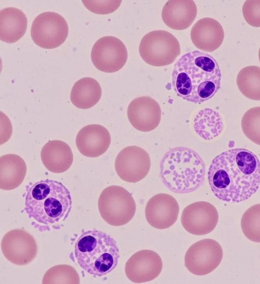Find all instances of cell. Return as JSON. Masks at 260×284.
Instances as JSON below:
<instances>
[{
  "instance_id": "f1b7e54d",
  "label": "cell",
  "mask_w": 260,
  "mask_h": 284,
  "mask_svg": "<svg viewBox=\"0 0 260 284\" xmlns=\"http://www.w3.org/2000/svg\"><path fill=\"white\" fill-rule=\"evenodd\" d=\"M242 13L250 25L260 27V0H247L242 7Z\"/></svg>"
},
{
  "instance_id": "3957f363",
  "label": "cell",
  "mask_w": 260,
  "mask_h": 284,
  "mask_svg": "<svg viewBox=\"0 0 260 284\" xmlns=\"http://www.w3.org/2000/svg\"><path fill=\"white\" fill-rule=\"evenodd\" d=\"M160 169L164 184L175 193L194 191L204 180L205 163L197 152L188 148L169 150L161 160Z\"/></svg>"
},
{
  "instance_id": "4dcf8cb0",
  "label": "cell",
  "mask_w": 260,
  "mask_h": 284,
  "mask_svg": "<svg viewBox=\"0 0 260 284\" xmlns=\"http://www.w3.org/2000/svg\"><path fill=\"white\" fill-rule=\"evenodd\" d=\"M258 58H259V62H260V48H259V51H258Z\"/></svg>"
},
{
  "instance_id": "277c9868",
  "label": "cell",
  "mask_w": 260,
  "mask_h": 284,
  "mask_svg": "<svg viewBox=\"0 0 260 284\" xmlns=\"http://www.w3.org/2000/svg\"><path fill=\"white\" fill-rule=\"evenodd\" d=\"M25 205L29 218L49 224L66 220L72 200L69 190L61 183L46 179L27 188Z\"/></svg>"
},
{
  "instance_id": "d4e9b609",
  "label": "cell",
  "mask_w": 260,
  "mask_h": 284,
  "mask_svg": "<svg viewBox=\"0 0 260 284\" xmlns=\"http://www.w3.org/2000/svg\"><path fill=\"white\" fill-rule=\"evenodd\" d=\"M237 84L246 97L260 101V67L249 66L242 69L237 76Z\"/></svg>"
},
{
  "instance_id": "9a60e30c",
  "label": "cell",
  "mask_w": 260,
  "mask_h": 284,
  "mask_svg": "<svg viewBox=\"0 0 260 284\" xmlns=\"http://www.w3.org/2000/svg\"><path fill=\"white\" fill-rule=\"evenodd\" d=\"M179 206L176 199L170 194H157L149 199L145 207L148 223L157 229L170 228L177 221Z\"/></svg>"
},
{
  "instance_id": "7c38bea8",
  "label": "cell",
  "mask_w": 260,
  "mask_h": 284,
  "mask_svg": "<svg viewBox=\"0 0 260 284\" xmlns=\"http://www.w3.org/2000/svg\"><path fill=\"white\" fill-rule=\"evenodd\" d=\"M1 249L5 258L11 263L24 265L36 257L38 246L34 238L22 229H14L3 237Z\"/></svg>"
},
{
  "instance_id": "8992f818",
  "label": "cell",
  "mask_w": 260,
  "mask_h": 284,
  "mask_svg": "<svg viewBox=\"0 0 260 284\" xmlns=\"http://www.w3.org/2000/svg\"><path fill=\"white\" fill-rule=\"evenodd\" d=\"M98 208L103 219L113 226L123 225L133 218L136 205L132 195L118 185L107 187L101 193Z\"/></svg>"
},
{
  "instance_id": "e0dca14e",
  "label": "cell",
  "mask_w": 260,
  "mask_h": 284,
  "mask_svg": "<svg viewBox=\"0 0 260 284\" xmlns=\"http://www.w3.org/2000/svg\"><path fill=\"white\" fill-rule=\"evenodd\" d=\"M111 136L108 130L99 124H90L83 127L78 132L76 144L79 151L88 157H97L109 148Z\"/></svg>"
},
{
  "instance_id": "5bb4252c",
  "label": "cell",
  "mask_w": 260,
  "mask_h": 284,
  "mask_svg": "<svg viewBox=\"0 0 260 284\" xmlns=\"http://www.w3.org/2000/svg\"><path fill=\"white\" fill-rule=\"evenodd\" d=\"M162 262L155 251L144 249L135 253L127 261L125 272L133 282L143 283L151 281L160 273Z\"/></svg>"
},
{
  "instance_id": "83f0119b",
  "label": "cell",
  "mask_w": 260,
  "mask_h": 284,
  "mask_svg": "<svg viewBox=\"0 0 260 284\" xmlns=\"http://www.w3.org/2000/svg\"><path fill=\"white\" fill-rule=\"evenodd\" d=\"M241 127L245 135L260 145V106L250 108L243 116Z\"/></svg>"
},
{
  "instance_id": "603a6c76",
  "label": "cell",
  "mask_w": 260,
  "mask_h": 284,
  "mask_svg": "<svg viewBox=\"0 0 260 284\" xmlns=\"http://www.w3.org/2000/svg\"><path fill=\"white\" fill-rule=\"evenodd\" d=\"M102 89L99 83L91 77L78 80L73 86L71 92L72 103L77 108L88 109L100 100Z\"/></svg>"
},
{
  "instance_id": "7402d4cb",
  "label": "cell",
  "mask_w": 260,
  "mask_h": 284,
  "mask_svg": "<svg viewBox=\"0 0 260 284\" xmlns=\"http://www.w3.org/2000/svg\"><path fill=\"white\" fill-rule=\"evenodd\" d=\"M26 173L24 160L16 154H6L0 157V188L11 190L23 181Z\"/></svg>"
},
{
  "instance_id": "f546056e",
  "label": "cell",
  "mask_w": 260,
  "mask_h": 284,
  "mask_svg": "<svg viewBox=\"0 0 260 284\" xmlns=\"http://www.w3.org/2000/svg\"><path fill=\"white\" fill-rule=\"evenodd\" d=\"M121 1H82L87 9L93 13L106 14L116 10Z\"/></svg>"
},
{
  "instance_id": "4316f807",
  "label": "cell",
  "mask_w": 260,
  "mask_h": 284,
  "mask_svg": "<svg viewBox=\"0 0 260 284\" xmlns=\"http://www.w3.org/2000/svg\"><path fill=\"white\" fill-rule=\"evenodd\" d=\"M42 283H79L80 278L76 270L67 265L55 266L44 275Z\"/></svg>"
},
{
  "instance_id": "8fae6325",
  "label": "cell",
  "mask_w": 260,
  "mask_h": 284,
  "mask_svg": "<svg viewBox=\"0 0 260 284\" xmlns=\"http://www.w3.org/2000/svg\"><path fill=\"white\" fill-rule=\"evenodd\" d=\"M150 165L148 153L136 146L123 149L115 161V168L118 176L129 183H136L144 179L148 174Z\"/></svg>"
},
{
  "instance_id": "d6986e66",
  "label": "cell",
  "mask_w": 260,
  "mask_h": 284,
  "mask_svg": "<svg viewBox=\"0 0 260 284\" xmlns=\"http://www.w3.org/2000/svg\"><path fill=\"white\" fill-rule=\"evenodd\" d=\"M197 8L192 0H169L164 5L161 17L165 24L175 30L189 27L194 20Z\"/></svg>"
},
{
  "instance_id": "2e32d148",
  "label": "cell",
  "mask_w": 260,
  "mask_h": 284,
  "mask_svg": "<svg viewBox=\"0 0 260 284\" xmlns=\"http://www.w3.org/2000/svg\"><path fill=\"white\" fill-rule=\"evenodd\" d=\"M128 120L137 130L148 132L155 129L161 119V109L154 99L148 96L138 97L127 107Z\"/></svg>"
},
{
  "instance_id": "6da1fadb",
  "label": "cell",
  "mask_w": 260,
  "mask_h": 284,
  "mask_svg": "<svg viewBox=\"0 0 260 284\" xmlns=\"http://www.w3.org/2000/svg\"><path fill=\"white\" fill-rule=\"evenodd\" d=\"M208 179L211 190L218 198L239 203L250 197L258 189L260 161L248 150H229L213 159Z\"/></svg>"
},
{
  "instance_id": "52a82bcc",
  "label": "cell",
  "mask_w": 260,
  "mask_h": 284,
  "mask_svg": "<svg viewBox=\"0 0 260 284\" xmlns=\"http://www.w3.org/2000/svg\"><path fill=\"white\" fill-rule=\"evenodd\" d=\"M142 59L153 66L160 67L173 63L180 54L177 38L164 30H156L146 34L139 48Z\"/></svg>"
},
{
  "instance_id": "ffe728a7",
  "label": "cell",
  "mask_w": 260,
  "mask_h": 284,
  "mask_svg": "<svg viewBox=\"0 0 260 284\" xmlns=\"http://www.w3.org/2000/svg\"><path fill=\"white\" fill-rule=\"evenodd\" d=\"M41 158L45 167L54 173L67 171L73 161V155L70 146L60 140H49L42 148Z\"/></svg>"
},
{
  "instance_id": "484cf974",
  "label": "cell",
  "mask_w": 260,
  "mask_h": 284,
  "mask_svg": "<svg viewBox=\"0 0 260 284\" xmlns=\"http://www.w3.org/2000/svg\"><path fill=\"white\" fill-rule=\"evenodd\" d=\"M241 226L247 238L260 243V204L252 206L244 213Z\"/></svg>"
},
{
  "instance_id": "7a4b0ae2",
  "label": "cell",
  "mask_w": 260,
  "mask_h": 284,
  "mask_svg": "<svg viewBox=\"0 0 260 284\" xmlns=\"http://www.w3.org/2000/svg\"><path fill=\"white\" fill-rule=\"evenodd\" d=\"M221 71L216 60L208 53L188 52L176 62L172 84L176 95L195 103L213 97L220 88Z\"/></svg>"
},
{
  "instance_id": "ba28073f",
  "label": "cell",
  "mask_w": 260,
  "mask_h": 284,
  "mask_svg": "<svg viewBox=\"0 0 260 284\" xmlns=\"http://www.w3.org/2000/svg\"><path fill=\"white\" fill-rule=\"evenodd\" d=\"M68 31L67 22L62 16L55 12H46L36 17L30 34L34 42L38 46L52 49L65 41Z\"/></svg>"
},
{
  "instance_id": "ac0fdd59",
  "label": "cell",
  "mask_w": 260,
  "mask_h": 284,
  "mask_svg": "<svg viewBox=\"0 0 260 284\" xmlns=\"http://www.w3.org/2000/svg\"><path fill=\"white\" fill-rule=\"evenodd\" d=\"M224 37V31L220 23L209 17L199 19L190 31V38L194 45L206 52H213L218 48Z\"/></svg>"
},
{
  "instance_id": "4fadbf2b",
  "label": "cell",
  "mask_w": 260,
  "mask_h": 284,
  "mask_svg": "<svg viewBox=\"0 0 260 284\" xmlns=\"http://www.w3.org/2000/svg\"><path fill=\"white\" fill-rule=\"evenodd\" d=\"M218 220L217 209L211 204L199 201L186 206L183 210L181 222L188 233L197 236L211 233Z\"/></svg>"
},
{
  "instance_id": "30bf717a",
  "label": "cell",
  "mask_w": 260,
  "mask_h": 284,
  "mask_svg": "<svg viewBox=\"0 0 260 284\" xmlns=\"http://www.w3.org/2000/svg\"><path fill=\"white\" fill-rule=\"evenodd\" d=\"M91 59L99 70L113 73L124 66L127 59V51L120 39L113 36H105L93 45Z\"/></svg>"
},
{
  "instance_id": "5b68a950",
  "label": "cell",
  "mask_w": 260,
  "mask_h": 284,
  "mask_svg": "<svg viewBox=\"0 0 260 284\" xmlns=\"http://www.w3.org/2000/svg\"><path fill=\"white\" fill-rule=\"evenodd\" d=\"M75 254L80 266L88 273L99 277L111 272L120 257L115 240L96 230L83 232L75 245Z\"/></svg>"
},
{
  "instance_id": "9c48e42d",
  "label": "cell",
  "mask_w": 260,
  "mask_h": 284,
  "mask_svg": "<svg viewBox=\"0 0 260 284\" xmlns=\"http://www.w3.org/2000/svg\"><path fill=\"white\" fill-rule=\"evenodd\" d=\"M223 257L221 246L211 239L200 240L187 249L184 258L185 266L197 275L208 274L220 264Z\"/></svg>"
},
{
  "instance_id": "44dd1931",
  "label": "cell",
  "mask_w": 260,
  "mask_h": 284,
  "mask_svg": "<svg viewBox=\"0 0 260 284\" xmlns=\"http://www.w3.org/2000/svg\"><path fill=\"white\" fill-rule=\"evenodd\" d=\"M27 25L25 15L20 10L9 7L0 11V39L13 43L25 34Z\"/></svg>"
},
{
  "instance_id": "cb8c5ba5",
  "label": "cell",
  "mask_w": 260,
  "mask_h": 284,
  "mask_svg": "<svg viewBox=\"0 0 260 284\" xmlns=\"http://www.w3.org/2000/svg\"><path fill=\"white\" fill-rule=\"evenodd\" d=\"M193 126L196 133L206 140H211L217 136L223 128L219 113L209 108L199 111L194 119Z\"/></svg>"
}]
</instances>
